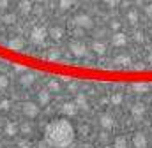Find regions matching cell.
<instances>
[{"label":"cell","mask_w":152,"mask_h":148,"mask_svg":"<svg viewBox=\"0 0 152 148\" xmlns=\"http://www.w3.org/2000/svg\"><path fill=\"white\" fill-rule=\"evenodd\" d=\"M0 49L57 71L152 81V0H0Z\"/></svg>","instance_id":"6da1fadb"},{"label":"cell","mask_w":152,"mask_h":148,"mask_svg":"<svg viewBox=\"0 0 152 148\" xmlns=\"http://www.w3.org/2000/svg\"><path fill=\"white\" fill-rule=\"evenodd\" d=\"M75 127L67 118H53L46 123L42 138L50 148H67L75 141Z\"/></svg>","instance_id":"7a4b0ae2"},{"label":"cell","mask_w":152,"mask_h":148,"mask_svg":"<svg viewBox=\"0 0 152 148\" xmlns=\"http://www.w3.org/2000/svg\"><path fill=\"white\" fill-rule=\"evenodd\" d=\"M48 99H50V97H48V94H46V92H41V94H39V102L46 104V102H48Z\"/></svg>","instance_id":"3957f363"},{"label":"cell","mask_w":152,"mask_h":148,"mask_svg":"<svg viewBox=\"0 0 152 148\" xmlns=\"http://www.w3.org/2000/svg\"><path fill=\"white\" fill-rule=\"evenodd\" d=\"M7 85V78L5 76H0V88H4Z\"/></svg>","instance_id":"277c9868"}]
</instances>
